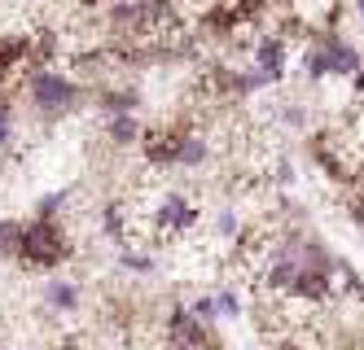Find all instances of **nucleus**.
I'll return each mask as SVG.
<instances>
[{"instance_id": "nucleus-1", "label": "nucleus", "mask_w": 364, "mask_h": 350, "mask_svg": "<svg viewBox=\"0 0 364 350\" xmlns=\"http://www.w3.org/2000/svg\"><path fill=\"white\" fill-rule=\"evenodd\" d=\"M22 92H27V105L36 119H66L70 110H80L84 101V79H75L58 66H31L27 79H22Z\"/></svg>"}, {"instance_id": "nucleus-2", "label": "nucleus", "mask_w": 364, "mask_h": 350, "mask_svg": "<svg viewBox=\"0 0 364 350\" xmlns=\"http://www.w3.org/2000/svg\"><path fill=\"white\" fill-rule=\"evenodd\" d=\"M70 254H75L70 232H66L58 219H44V214H36V219L27 224V232H22L18 263L27 267V272H58Z\"/></svg>"}, {"instance_id": "nucleus-3", "label": "nucleus", "mask_w": 364, "mask_h": 350, "mask_svg": "<svg viewBox=\"0 0 364 350\" xmlns=\"http://www.w3.org/2000/svg\"><path fill=\"white\" fill-rule=\"evenodd\" d=\"M154 214V232H159V241H171V236H185L202 224V210L185 197V193H159V202L149 206Z\"/></svg>"}, {"instance_id": "nucleus-4", "label": "nucleus", "mask_w": 364, "mask_h": 350, "mask_svg": "<svg viewBox=\"0 0 364 350\" xmlns=\"http://www.w3.org/2000/svg\"><path fill=\"white\" fill-rule=\"evenodd\" d=\"M281 13L290 22V31L299 35H316V31H333L343 18V0H281Z\"/></svg>"}, {"instance_id": "nucleus-5", "label": "nucleus", "mask_w": 364, "mask_h": 350, "mask_svg": "<svg viewBox=\"0 0 364 350\" xmlns=\"http://www.w3.org/2000/svg\"><path fill=\"white\" fill-rule=\"evenodd\" d=\"M163 337L171 346H211L215 341L211 324H206L202 315H193V307H171L163 315Z\"/></svg>"}, {"instance_id": "nucleus-6", "label": "nucleus", "mask_w": 364, "mask_h": 350, "mask_svg": "<svg viewBox=\"0 0 364 350\" xmlns=\"http://www.w3.org/2000/svg\"><path fill=\"white\" fill-rule=\"evenodd\" d=\"M285 40L290 35H277V31H264L255 40V48H250V62H255V70L268 79V84H281L285 79V58H290V48H285Z\"/></svg>"}, {"instance_id": "nucleus-7", "label": "nucleus", "mask_w": 364, "mask_h": 350, "mask_svg": "<svg viewBox=\"0 0 364 350\" xmlns=\"http://www.w3.org/2000/svg\"><path fill=\"white\" fill-rule=\"evenodd\" d=\"M206 163H211V141H206V131H198V127H189V123H185V131H180L176 167L198 171V167H206Z\"/></svg>"}, {"instance_id": "nucleus-8", "label": "nucleus", "mask_w": 364, "mask_h": 350, "mask_svg": "<svg viewBox=\"0 0 364 350\" xmlns=\"http://www.w3.org/2000/svg\"><path fill=\"white\" fill-rule=\"evenodd\" d=\"M44 307L58 311V315H75V311H80V285L62 280V276L44 280Z\"/></svg>"}, {"instance_id": "nucleus-9", "label": "nucleus", "mask_w": 364, "mask_h": 350, "mask_svg": "<svg viewBox=\"0 0 364 350\" xmlns=\"http://www.w3.org/2000/svg\"><path fill=\"white\" fill-rule=\"evenodd\" d=\"M141 123H136V114H106V141L114 145V149H132V145H141Z\"/></svg>"}, {"instance_id": "nucleus-10", "label": "nucleus", "mask_w": 364, "mask_h": 350, "mask_svg": "<svg viewBox=\"0 0 364 350\" xmlns=\"http://www.w3.org/2000/svg\"><path fill=\"white\" fill-rule=\"evenodd\" d=\"M97 105H101V114H136V105H141V92L136 88H101L97 92Z\"/></svg>"}, {"instance_id": "nucleus-11", "label": "nucleus", "mask_w": 364, "mask_h": 350, "mask_svg": "<svg viewBox=\"0 0 364 350\" xmlns=\"http://www.w3.org/2000/svg\"><path fill=\"white\" fill-rule=\"evenodd\" d=\"M360 66H364L360 48L333 35V79H355V70H360Z\"/></svg>"}, {"instance_id": "nucleus-12", "label": "nucleus", "mask_w": 364, "mask_h": 350, "mask_svg": "<svg viewBox=\"0 0 364 350\" xmlns=\"http://www.w3.org/2000/svg\"><path fill=\"white\" fill-rule=\"evenodd\" d=\"M268 119L281 123V127H290V131L307 127V110H303L299 101H268Z\"/></svg>"}, {"instance_id": "nucleus-13", "label": "nucleus", "mask_w": 364, "mask_h": 350, "mask_svg": "<svg viewBox=\"0 0 364 350\" xmlns=\"http://www.w3.org/2000/svg\"><path fill=\"white\" fill-rule=\"evenodd\" d=\"M22 232H27V224L0 219V258H18V250H22Z\"/></svg>"}, {"instance_id": "nucleus-14", "label": "nucleus", "mask_w": 364, "mask_h": 350, "mask_svg": "<svg viewBox=\"0 0 364 350\" xmlns=\"http://www.w3.org/2000/svg\"><path fill=\"white\" fill-rule=\"evenodd\" d=\"M75 197V188H53V193H44L36 202V214H44V219H62V206Z\"/></svg>"}, {"instance_id": "nucleus-15", "label": "nucleus", "mask_w": 364, "mask_h": 350, "mask_svg": "<svg viewBox=\"0 0 364 350\" xmlns=\"http://www.w3.org/2000/svg\"><path fill=\"white\" fill-rule=\"evenodd\" d=\"M14 131H18V119H14V97L0 92V149L14 145Z\"/></svg>"}, {"instance_id": "nucleus-16", "label": "nucleus", "mask_w": 364, "mask_h": 350, "mask_svg": "<svg viewBox=\"0 0 364 350\" xmlns=\"http://www.w3.org/2000/svg\"><path fill=\"white\" fill-rule=\"evenodd\" d=\"M211 232H215L220 241H228V246H232V241H237V232H242V219H237V210H220L215 219H211Z\"/></svg>"}, {"instance_id": "nucleus-17", "label": "nucleus", "mask_w": 364, "mask_h": 350, "mask_svg": "<svg viewBox=\"0 0 364 350\" xmlns=\"http://www.w3.org/2000/svg\"><path fill=\"white\" fill-rule=\"evenodd\" d=\"M119 267H123V272H136V276H149L154 272V258L141 254V250H132V246H123L119 250Z\"/></svg>"}, {"instance_id": "nucleus-18", "label": "nucleus", "mask_w": 364, "mask_h": 350, "mask_svg": "<svg viewBox=\"0 0 364 350\" xmlns=\"http://www.w3.org/2000/svg\"><path fill=\"white\" fill-rule=\"evenodd\" d=\"M189 307H193V315H202V319H206V324L224 319V315H220V302H215V293H206V298H193Z\"/></svg>"}, {"instance_id": "nucleus-19", "label": "nucleus", "mask_w": 364, "mask_h": 350, "mask_svg": "<svg viewBox=\"0 0 364 350\" xmlns=\"http://www.w3.org/2000/svg\"><path fill=\"white\" fill-rule=\"evenodd\" d=\"M215 302H220V315H224V319H237V315H242V298H237L232 289H220Z\"/></svg>"}, {"instance_id": "nucleus-20", "label": "nucleus", "mask_w": 364, "mask_h": 350, "mask_svg": "<svg viewBox=\"0 0 364 350\" xmlns=\"http://www.w3.org/2000/svg\"><path fill=\"white\" fill-rule=\"evenodd\" d=\"M351 88H355V101H364V66L355 70V79H351Z\"/></svg>"}, {"instance_id": "nucleus-21", "label": "nucleus", "mask_w": 364, "mask_h": 350, "mask_svg": "<svg viewBox=\"0 0 364 350\" xmlns=\"http://www.w3.org/2000/svg\"><path fill=\"white\" fill-rule=\"evenodd\" d=\"M101 5H106V0H80V9L88 13V9H101Z\"/></svg>"}]
</instances>
